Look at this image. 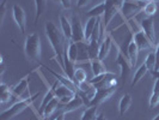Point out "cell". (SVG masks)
<instances>
[{
    "label": "cell",
    "instance_id": "d6a6232c",
    "mask_svg": "<svg viewBox=\"0 0 159 120\" xmlns=\"http://www.w3.org/2000/svg\"><path fill=\"white\" fill-rule=\"evenodd\" d=\"M86 78H88V74H86L85 70H83V69H77L73 82H74V84L78 87V84L83 83V82H86Z\"/></svg>",
    "mask_w": 159,
    "mask_h": 120
},
{
    "label": "cell",
    "instance_id": "836d02e7",
    "mask_svg": "<svg viewBox=\"0 0 159 120\" xmlns=\"http://www.w3.org/2000/svg\"><path fill=\"white\" fill-rule=\"evenodd\" d=\"M145 65L147 66V69H148L150 72L156 69V52L154 53L153 52L148 53V55H147L146 60H145Z\"/></svg>",
    "mask_w": 159,
    "mask_h": 120
},
{
    "label": "cell",
    "instance_id": "9a60e30c",
    "mask_svg": "<svg viewBox=\"0 0 159 120\" xmlns=\"http://www.w3.org/2000/svg\"><path fill=\"white\" fill-rule=\"evenodd\" d=\"M67 49V48H66ZM64 72L65 74L67 76V78H70L71 80L74 79V74H75V63H73L71 61L70 59H68V56H67V53H66V50H65L64 53Z\"/></svg>",
    "mask_w": 159,
    "mask_h": 120
},
{
    "label": "cell",
    "instance_id": "44dd1931",
    "mask_svg": "<svg viewBox=\"0 0 159 120\" xmlns=\"http://www.w3.org/2000/svg\"><path fill=\"white\" fill-rule=\"evenodd\" d=\"M60 104H61L60 103V100H59L57 97L53 98V100L47 104V107L44 108V112H43V114H42V117H43V118H49V117H50V115L59 108Z\"/></svg>",
    "mask_w": 159,
    "mask_h": 120
},
{
    "label": "cell",
    "instance_id": "ffe728a7",
    "mask_svg": "<svg viewBox=\"0 0 159 120\" xmlns=\"http://www.w3.org/2000/svg\"><path fill=\"white\" fill-rule=\"evenodd\" d=\"M91 70L93 76H99V74H103L107 71V67L103 64V60H99V59H95V60H91Z\"/></svg>",
    "mask_w": 159,
    "mask_h": 120
},
{
    "label": "cell",
    "instance_id": "2e32d148",
    "mask_svg": "<svg viewBox=\"0 0 159 120\" xmlns=\"http://www.w3.org/2000/svg\"><path fill=\"white\" fill-rule=\"evenodd\" d=\"M77 46H78V60H77V63H79V61H89L90 60V54H89L88 42L80 41V42H77Z\"/></svg>",
    "mask_w": 159,
    "mask_h": 120
},
{
    "label": "cell",
    "instance_id": "e0dca14e",
    "mask_svg": "<svg viewBox=\"0 0 159 120\" xmlns=\"http://www.w3.org/2000/svg\"><path fill=\"white\" fill-rule=\"evenodd\" d=\"M110 48H111V36L108 35L107 37H104L103 42L101 43V47H99V54H98V59L99 60H103L105 59L109 52H110Z\"/></svg>",
    "mask_w": 159,
    "mask_h": 120
},
{
    "label": "cell",
    "instance_id": "d6986e66",
    "mask_svg": "<svg viewBox=\"0 0 159 120\" xmlns=\"http://www.w3.org/2000/svg\"><path fill=\"white\" fill-rule=\"evenodd\" d=\"M60 23H61V31L65 35L66 40H72V24L71 22L65 16L60 17Z\"/></svg>",
    "mask_w": 159,
    "mask_h": 120
},
{
    "label": "cell",
    "instance_id": "277c9868",
    "mask_svg": "<svg viewBox=\"0 0 159 120\" xmlns=\"http://www.w3.org/2000/svg\"><path fill=\"white\" fill-rule=\"evenodd\" d=\"M148 1L146 0H123V4L121 6L122 13L126 18H130L134 16V13L139 12L140 10H143L145 5Z\"/></svg>",
    "mask_w": 159,
    "mask_h": 120
},
{
    "label": "cell",
    "instance_id": "3957f363",
    "mask_svg": "<svg viewBox=\"0 0 159 120\" xmlns=\"http://www.w3.org/2000/svg\"><path fill=\"white\" fill-rule=\"evenodd\" d=\"M39 96H40V93L35 94L34 96H30V97L23 98V100L16 102L15 104H12L8 109H6V111H4V112L1 113L0 120H8V119H11V118H13V117H16L17 114L22 113L25 108H28V107L36 100V97H39Z\"/></svg>",
    "mask_w": 159,
    "mask_h": 120
},
{
    "label": "cell",
    "instance_id": "484cf974",
    "mask_svg": "<svg viewBox=\"0 0 159 120\" xmlns=\"http://www.w3.org/2000/svg\"><path fill=\"white\" fill-rule=\"evenodd\" d=\"M28 87H29V82L26 78H23L18 84H17L15 88L12 89L13 91V96H23L26 91H28Z\"/></svg>",
    "mask_w": 159,
    "mask_h": 120
},
{
    "label": "cell",
    "instance_id": "4fadbf2b",
    "mask_svg": "<svg viewBox=\"0 0 159 120\" xmlns=\"http://www.w3.org/2000/svg\"><path fill=\"white\" fill-rule=\"evenodd\" d=\"M133 41L136 43L138 48L141 50V49H148V48L152 47V42L148 40V37L145 35L143 31H138L134 34V37H133Z\"/></svg>",
    "mask_w": 159,
    "mask_h": 120
},
{
    "label": "cell",
    "instance_id": "d4e9b609",
    "mask_svg": "<svg viewBox=\"0 0 159 120\" xmlns=\"http://www.w3.org/2000/svg\"><path fill=\"white\" fill-rule=\"evenodd\" d=\"M132 104V96L129 94H125V95L121 97L120 100V104H119V111H120V115H123L125 113L128 111V108L130 107Z\"/></svg>",
    "mask_w": 159,
    "mask_h": 120
},
{
    "label": "cell",
    "instance_id": "5bb4252c",
    "mask_svg": "<svg viewBox=\"0 0 159 120\" xmlns=\"http://www.w3.org/2000/svg\"><path fill=\"white\" fill-rule=\"evenodd\" d=\"M60 84V82L59 80H55V83L53 84V87L48 90V93L46 94V96L43 97V101H42V103H41L40 106V109H39V114L40 115H42L43 114V112H44V108L47 107V104L53 100V98H55L56 96H55V89L56 87Z\"/></svg>",
    "mask_w": 159,
    "mask_h": 120
},
{
    "label": "cell",
    "instance_id": "1f68e13d",
    "mask_svg": "<svg viewBox=\"0 0 159 120\" xmlns=\"http://www.w3.org/2000/svg\"><path fill=\"white\" fill-rule=\"evenodd\" d=\"M157 4H156V1H148L146 5H145V7H143V13L146 15L147 17H153L156 15V12H157Z\"/></svg>",
    "mask_w": 159,
    "mask_h": 120
},
{
    "label": "cell",
    "instance_id": "9c48e42d",
    "mask_svg": "<svg viewBox=\"0 0 159 120\" xmlns=\"http://www.w3.org/2000/svg\"><path fill=\"white\" fill-rule=\"evenodd\" d=\"M75 91H73L72 89L67 88L64 84H59L55 89V96L60 100V103L66 104L67 102H70L72 98L75 96Z\"/></svg>",
    "mask_w": 159,
    "mask_h": 120
},
{
    "label": "cell",
    "instance_id": "7c38bea8",
    "mask_svg": "<svg viewBox=\"0 0 159 120\" xmlns=\"http://www.w3.org/2000/svg\"><path fill=\"white\" fill-rule=\"evenodd\" d=\"M84 101H83V98H81V96L79 94H75V96L72 98L70 102H67L66 104H64L62 107H61V112L62 113H71L73 111H75V109H79L81 106H84Z\"/></svg>",
    "mask_w": 159,
    "mask_h": 120
},
{
    "label": "cell",
    "instance_id": "d590c367",
    "mask_svg": "<svg viewBox=\"0 0 159 120\" xmlns=\"http://www.w3.org/2000/svg\"><path fill=\"white\" fill-rule=\"evenodd\" d=\"M60 4L62 5V7L64 8L71 7V0H60Z\"/></svg>",
    "mask_w": 159,
    "mask_h": 120
},
{
    "label": "cell",
    "instance_id": "8992f818",
    "mask_svg": "<svg viewBox=\"0 0 159 120\" xmlns=\"http://www.w3.org/2000/svg\"><path fill=\"white\" fill-rule=\"evenodd\" d=\"M104 5H105V11H104L103 21H102V28H107L112 19V17L117 13L120 7L115 4L114 0H104Z\"/></svg>",
    "mask_w": 159,
    "mask_h": 120
},
{
    "label": "cell",
    "instance_id": "83f0119b",
    "mask_svg": "<svg viewBox=\"0 0 159 120\" xmlns=\"http://www.w3.org/2000/svg\"><path fill=\"white\" fill-rule=\"evenodd\" d=\"M89 54H90V61L98 59V54H99V47L101 43L98 41H89Z\"/></svg>",
    "mask_w": 159,
    "mask_h": 120
},
{
    "label": "cell",
    "instance_id": "e575fe53",
    "mask_svg": "<svg viewBox=\"0 0 159 120\" xmlns=\"http://www.w3.org/2000/svg\"><path fill=\"white\" fill-rule=\"evenodd\" d=\"M159 104V94L152 93L151 98H150V108H156Z\"/></svg>",
    "mask_w": 159,
    "mask_h": 120
},
{
    "label": "cell",
    "instance_id": "4dcf8cb0",
    "mask_svg": "<svg viewBox=\"0 0 159 120\" xmlns=\"http://www.w3.org/2000/svg\"><path fill=\"white\" fill-rule=\"evenodd\" d=\"M104 11H105V5H104V1H103V2H101L99 5L92 7L89 12H86V13H88L89 17H96V18H98V17L103 16Z\"/></svg>",
    "mask_w": 159,
    "mask_h": 120
},
{
    "label": "cell",
    "instance_id": "b9f144b4",
    "mask_svg": "<svg viewBox=\"0 0 159 120\" xmlns=\"http://www.w3.org/2000/svg\"><path fill=\"white\" fill-rule=\"evenodd\" d=\"M96 120H107V119H105V117H104L103 113H101V114H98V115H97Z\"/></svg>",
    "mask_w": 159,
    "mask_h": 120
},
{
    "label": "cell",
    "instance_id": "7402d4cb",
    "mask_svg": "<svg viewBox=\"0 0 159 120\" xmlns=\"http://www.w3.org/2000/svg\"><path fill=\"white\" fill-rule=\"evenodd\" d=\"M66 53H67V56L68 59L73 61V63H77L78 60V46H77V42L74 41H70L68 43V47L66 49Z\"/></svg>",
    "mask_w": 159,
    "mask_h": 120
},
{
    "label": "cell",
    "instance_id": "cb8c5ba5",
    "mask_svg": "<svg viewBox=\"0 0 159 120\" xmlns=\"http://www.w3.org/2000/svg\"><path fill=\"white\" fill-rule=\"evenodd\" d=\"M97 19L98 18H96V17H90L88 21H86V24L84 26V35H85V40L86 41L90 40V37L92 35V31H93L96 23H97Z\"/></svg>",
    "mask_w": 159,
    "mask_h": 120
},
{
    "label": "cell",
    "instance_id": "ac0fdd59",
    "mask_svg": "<svg viewBox=\"0 0 159 120\" xmlns=\"http://www.w3.org/2000/svg\"><path fill=\"white\" fill-rule=\"evenodd\" d=\"M139 48L136 46V43L132 40L129 46H128V59H129V63L132 65V67H135L136 61H138V55H139Z\"/></svg>",
    "mask_w": 159,
    "mask_h": 120
},
{
    "label": "cell",
    "instance_id": "ee69618b",
    "mask_svg": "<svg viewBox=\"0 0 159 120\" xmlns=\"http://www.w3.org/2000/svg\"><path fill=\"white\" fill-rule=\"evenodd\" d=\"M53 1H55V2H60V0H53Z\"/></svg>",
    "mask_w": 159,
    "mask_h": 120
},
{
    "label": "cell",
    "instance_id": "f1b7e54d",
    "mask_svg": "<svg viewBox=\"0 0 159 120\" xmlns=\"http://www.w3.org/2000/svg\"><path fill=\"white\" fill-rule=\"evenodd\" d=\"M35 6H36V16H35V25L39 23V19L43 15L47 7V0H35Z\"/></svg>",
    "mask_w": 159,
    "mask_h": 120
},
{
    "label": "cell",
    "instance_id": "4316f807",
    "mask_svg": "<svg viewBox=\"0 0 159 120\" xmlns=\"http://www.w3.org/2000/svg\"><path fill=\"white\" fill-rule=\"evenodd\" d=\"M147 72H148V69H147V66H146V65H145V63H143V64L141 65V66H140V67H139L138 70H136L135 73H134L133 80H132V83H130V87L133 88L134 85H136V84H138V83H139L140 80L143 79V76H145V74H146Z\"/></svg>",
    "mask_w": 159,
    "mask_h": 120
},
{
    "label": "cell",
    "instance_id": "603a6c76",
    "mask_svg": "<svg viewBox=\"0 0 159 120\" xmlns=\"http://www.w3.org/2000/svg\"><path fill=\"white\" fill-rule=\"evenodd\" d=\"M13 96V91L10 89L8 85L5 83H1L0 85V98H1V103H6L8 102Z\"/></svg>",
    "mask_w": 159,
    "mask_h": 120
},
{
    "label": "cell",
    "instance_id": "30bf717a",
    "mask_svg": "<svg viewBox=\"0 0 159 120\" xmlns=\"http://www.w3.org/2000/svg\"><path fill=\"white\" fill-rule=\"evenodd\" d=\"M12 12H13V18H15V22L18 25L19 30L22 34H25V28H26V17H25V12L22 8V6H19L18 4L13 5L12 7Z\"/></svg>",
    "mask_w": 159,
    "mask_h": 120
},
{
    "label": "cell",
    "instance_id": "7a4b0ae2",
    "mask_svg": "<svg viewBox=\"0 0 159 120\" xmlns=\"http://www.w3.org/2000/svg\"><path fill=\"white\" fill-rule=\"evenodd\" d=\"M24 52L31 61H40L41 60V41L39 34L34 32L26 36L25 45H24Z\"/></svg>",
    "mask_w": 159,
    "mask_h": 120
},
{
    "label": "cell",
    "instance_id": "8d00e7d4",
    "mask_svg": "<svg viewBox=\"0 0 159 120\" xmlns=\"http://www.w3.org/2000/svg\"><path fill=\"white\" fill-rule=\"evenodd\" d=\"M154 70H159V45L156 50V69Z\"/></svg>",
    "mask_w": 159,
    "mask_h": 120
},
{
    "label": "cell",
    "instance_id": "60d3db41",
    "mask_svg": "<svg viewBox=\"0 0 159 120\" xmlns=\"http://www.w3.org/2000/svg\"><path fill=\"white\" fill-rule=\"evenodd\" d=\"M151 74L156 79H159V70H153V71H151Z\"/></svg>",
    "mask_w": 159,
    "mask_h": 120
},
{
    "label": "cell",
    "instance_id": "ba28073f",
    "mask_svg": "<svg viewBox=\"0 0 159 120\" xmlns=\"http://www.w3.org/2000/svg\"><path fill=\"white\" fill-rule=\"evenodd\" d=\"M116 64L121 67V82L125 83L127 80L128 76H129L132 65L129 63V59L121 50L119 52V55H117V59H116Z\"/></svg>",
    "mask_w": 159,
    "mask_h": 120
},
{
    "label": "cell",
    "instance_id": "8fae6325",
    "mask_svg": "<svg viewBox=\"0 0 159 120\" xmlns=\"http://www.w3.org/2000/svg\"><path fill=\"white\" fill-rule=\"evenodd\" d=\"M140 26L145 32V35L148 37V40L153 43L154 41V22H153V17H146L140 21Z\"/></svg>",
    "mask_w": 159,
    "mask_h": 120
},
{
    "label": "cell",
    "instance_id": "6da1fadb",
    "mask_svg": "<svg viewBox=\"0 0 159 120\" xmlns=\"http://www.w3.org/2000/svg\"><path fill=\"white\" fill-rule=\"evenodd\" d=\"M46 36L55 52V55L57 58V61L60 63L61 69H64V53L67 48V46L65 45V41H66L65 35L62 34V31L57 29V26L53 22H47L46 23Z\"/></svg>",
    "mask_w": 159,
    "mask_h": 120
},
{
    "label": "cell",
    "instance_id": "74e56055",
    "mask_svg": "<svg viewBox=\"0 0 159 120\" xmlns=\"http://www.w3.org/2000/svg\"><path fill=\"white\" fill-rule=\"evenodd\" d=\"M89 1H90V0H78V2H77V7H83V6L88 5Z\"/></svg>",
    "mask_w": 159,
    "mask_h": 120
},
{
    "label": "cell",
    "instance_id": "ab89813d",
    "mask_svg": "<svg viewBox=\"0 0 159 120\" xmlns=\"http://www.w3.org/2000/svg\"><path fill=\"white\" fill-rule=\"evenodd\" d=\"M54 120H65V113H62L61 111H60V113L56 115Z\"/></svg>",
    "mask_w": 159,
    "mask_h": 120
},
{
    "label": "cell",
    "instance_id": "f546056e",
    "mask_svg": "<svg viewBox=\"0 0 159 120\" xmlns=\"http://www.w3.org/2000/svg\"><path fill=\"white\" fill-rule=\"evenodd\" d=\"M97 109H98V107H96V106H93V107H88L84 111L80 120H96L97 115H98L97 114Z\"/></svg>",
    "mask_w": 159,
    "mask_h": 120
},
{
    "label": "cell",
    "instance_id": "f35d334b",
    "mask_svg": "<svg viewBox=\"0 0 159 120\" xmlns=\"http://www.w3.org/2000/svg\"><path fill=\"white\" fill-rule=\"evenodd\" d=\"M152 93H157V94H159V79L156 80V83H154V87H153V90H152Z\"/></svg>",
    "mask_w": 159,
    "mask_h": 120
},
{
    "label": "cell",
    "instance_id": "52a82bcc",
    "mask_svg": "<svg viewBox=\"0 0 159 120\" xmlns=\"http://www.w3.org/2000/svg\"><path fill=\"white\" fill-rule=\"evenodd\" d=\"M72 41L74 42H80V41L85 40V35H84V28L81 25L79 17L77 15L72 16Z\"/></svg>",
    "mask_w": 159,
    "mask_h": 120
},
{
    "label": "cell",
    "instance_id": "5b68a950",
    "mask_svg": "<svg viewBox=\"0 0 159 120\" xmlns=\"http://www.w3.org/2000/svg\"><path fill=\"white\" fill-rule=\"evenodd\" d=\"M115 89L116 88H103V89H96V94L95 96L92 97L91 100V103H90V107H98L101 104L105 102L107 100H109L114 93H115Z\"/></svg>",
    "mask_w": 159,
    "mask_h": 120
},
{
    "label": "cell",
    "instance_id": "7bdbcfd3",
    "mask_svg": "<svg viewBox=\"0 0 159 120\" xmlns=\"http://www.w3.org/2000/svg\"><path fill=\"white\" fill-rule=\"evenodd\" d=\"M153 120H159V114L157 115V117H156V118H153Z\"/></svg>",
    "mask_w": 159,
    "mask_h": 120
}]
</instances>
